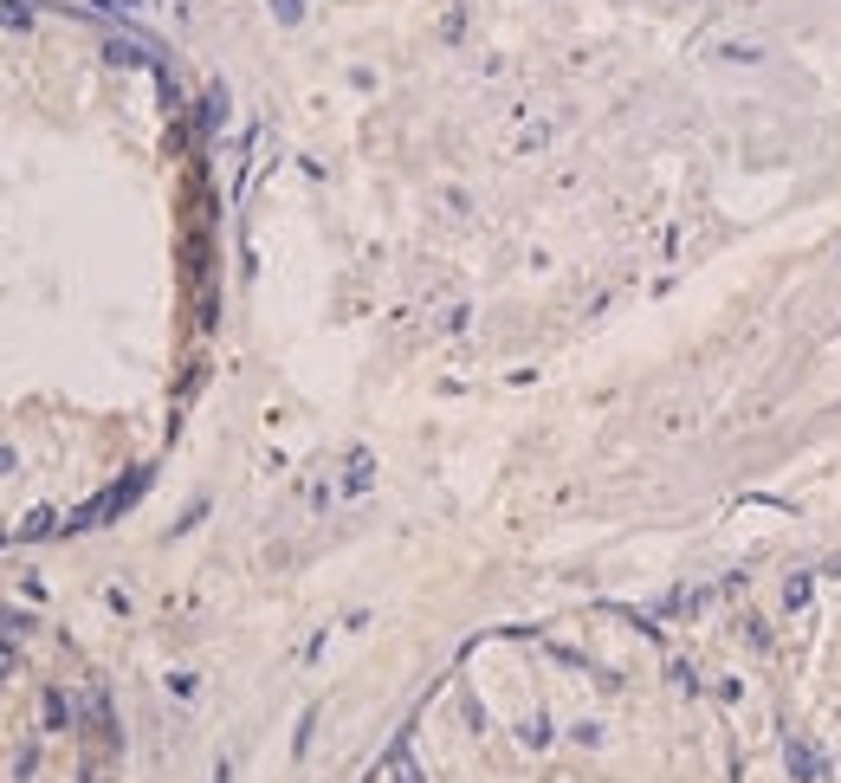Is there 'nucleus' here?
Listing matches in <instances>:
<instances>
[{"mask_svg": "<svg viewBox=\"0 0 841 783\" xmlns=\"http://www.w3.org/2000/svg\"><path fill=\"white\" fill-rule=\"evenodd\" d=\"M783 758H790V777H796V783H829V758H822L816 745L790 738V745H783Z\"/></svg>", "mask_w": 841, "mask_h": 783, "instance_id": "nucleus-1", "label": "nucleus"}, {"mask_svg": "<svg viewBox=\"0 0 841 783\" xmlns=\"http://www.w3.org/2000/svg\"><path fill=\"white\" fill-rule=\"evenodd\" d=\"M389 771H395V783H421V764L408 758V738H395V751H389Z\"/></svg>", "mask_w": 841, "mask_h": 783, "instance_id": "nucleus-2", "label": "nucleus"}, {"mask_svg": "<svg viewBox=\"0 0 841 783\" xmlns=\"http://www.w3.org/2000/svg\"><path fill=\"white\" fill-rule=\"evenodd\" d=\"M46 732H65V693H46Z\"/></svg>", "mask_w": 841, "mask_h": 783, "instance_id": "nucleus-3", "label": "nucleus"}, {"mask_svg": "<svg viewBox=\"0 0 841 783\" xmlns=\"http://www.w3.org/2000/svg\"><path fill=\"white\" fill-rule=\"evenodd\" d=\"M272 13H279V20H285V26H292V20H298V13H305V0H272Z\"/></svg>", "mask_w": 841, "mask_h": 783, "instance_id": "nucleus-4", "label": "nucleus"}, {"mask_svg": "<svg viewBox=\"0 0 841 783\" xmlns=\"http://www.w3.org/2000/svg\"><path fill=\"white\" fill-rule=\"evenodd\" d=\"M0 473H13V453L7 447H0Z\"/></svg>", "mask_w": 841, "mask_h": 783, "instance_id": "nucleus-5", "label": "nucleus"}, {"mask_svg": "<svg viewBox=\"0 0 841 783\" xmlns=\"http://www.w3.org/2000/svg\"><path fill=\"white\" fill-rule=\"evenodd\" d=\"M0 673H7V661H0Z\"/></svg>", "mask_w": 841, "mask_h": 783, "instance_id": "nucleus-6", "label": "nucleus"}]
</instances>
